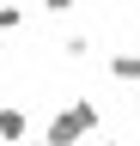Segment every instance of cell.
Returning <instances> with one entry per match:
<instances>
[{
	"instance_id": "cell-5",
	"label": "cell",
	"mask_w": 140,
	"mask_h": 146,
	"mask_svg": "<svg viewBox=\"0 0 140 146\" xmlns=\"http://www.w3.org/2000/svg\"><path fill=\"white\" fill-rule=\"evenodd\" d=\"M61 55H67V61H85V55H92V43H85V36H67Z\"/></svg>"
},
{
	"instance_id": "cell-4",
	"label": "cell",
	"mask_w": 140,
	"mask_h": 146,
	"mask_svg": "<svg viewBox=\"0 0 140 146\" xmlns=\"http://www.w3.org/2000/svg\"><path fill=\"white\" fill-rule=\"evenodd\" d=\"M19 25H25V6H19V0H0V36L19 31Z\"/></svg>"
},
{
	"instance_id": "cell-7",
	"label": "cell",
	"mask_w": 140,
	"mask_h": 146,
	"mask_svg": "<svg viewBox=\"0 0 140 146\" xmlns=\"http://www.w3.org/2000/svg\"><path fill=\"white\" fill-rule=\"evenodd\" d=\"M98 146H122V140H98Z\"/></svg>"
},
{
	"instance_id": "cell-1",
	"label": "cell",
	"mask_w": 140,
	"mask_h": 146,
	"mask_svg": "<svg viewBox=\"0 0 140 146\" xmlns=\"http://www.w3.org/2000/svg\"><path fill=\"white\" fill-rule=\"evenodd\" d=\"M98 122H104V116H98L92 98H67L55 116L43 122V140H37V146H85V140L98 134Z\"/></svg>"
},
{
	"instance_id": "cell-2",
	"label": "cell",
	"mask_w": 140,
	"mask_h": 146,
	"mask_svg": "<svg viewBox=\"0 0 140 146\" xmlns=\"http://www.w3.org/2000/svg\"><path fill=\"white\" fill-rule=\"evenodd\" d=\"M31 140V116L25 104H0V146H25Z\"/></svg>"
},
{
	"instance_id": "cell-6",
	"label": "cell",
	"mask_w": 140,
	"mask_h": 146,
	"mask_svg": "<svg viewBox=\"0 0 140 146\" xmlns=\"http://www.w3.org/2000/svg\"><path fill=\"white\" fill-rule=\"evenodd\" d=\"M73 6H79V0H43V12H55V18H67Z\"/></svg>"
},
{
	"instance_id": "cell-8",
	"label": "cell",
	"mask_w": 140,
	"mask_h": 146,
	"mask_svg": "<svg viewBox=\"0 0 140 146\" xmlns=\"http://www.w3.org/2000/svg\"><path fill=\"white\" fill-rule=\"evenodd\" d=\"M25 146H37V140H25Z\"/></svg>"
},
{
	"instance_id": "cell-3",
	"label": "cell",
	"mask_w": 140,
	"mask_h": 146,
	"mask_svg": "<svg viewBox=\"0 0 140 146\" xmlns=\"http://www.w3.org/2000/svg\"><path fill=\"white\" fill-rule=\"evenodd\" d=\"M110 79L116 85H140V49H110Z\"/></svg>"
}]
</instances>
